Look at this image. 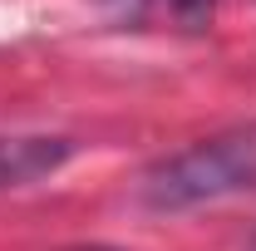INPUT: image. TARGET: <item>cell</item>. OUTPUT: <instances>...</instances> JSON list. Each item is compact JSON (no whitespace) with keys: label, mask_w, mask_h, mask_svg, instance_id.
<instances>
[{"label":"cell","mask_w":256,"mask_h":251,"mask_svg":"<svg viewBox=\"0 0 256 251\" xmlns=\"http://www.w3.org/2000/svg\"><path fill=\"white\" fill-rule=\"evenodd\" d=\"M172 5H178V15H182V20H192V25L212 10V0H172Z\"/></svg>","instance_id":"3"},{"label":"cell","mask_w":256,"mask_h":251,"mask_svg":"<svg viewBox=\"0 0 256 251\" xmlns=\"http://www.w3.org/2000/svg\"><path fill=\"white\" fill-rule=\"evenodd\" d=\"M74 153L69 138L50 133H0V188H25L34 178H50Z\"/></svg>","instance_id":"2"},{"label":"cell","mask_w":256,"mask_h":251,"mask_svg":"<svg viewBox=\"0 0 256 251\" xmlns=\"http://www.w3.org/2000/svg\"><path fill=\"white\" fill-rule=\"evenodd\" d=\"M79 251H108V246H79Z\"/></svg>","instance_id":"4"},{"label":"cell","mask_w":256,"mask_h":251,"mask_svg":"<svg viewBox=\"0 0 256 251\" xmlns=\"http://www.w3.org/2000/svg\"><path fill=\"white\" fill-rule=\"evenodd\" d=\"M242 188H256V128L217 133L168 153L143 172L138 197L153 212H188L202 202H222Z\"/></svg>","instance_id":"1"}]
</instances>
